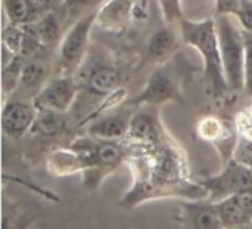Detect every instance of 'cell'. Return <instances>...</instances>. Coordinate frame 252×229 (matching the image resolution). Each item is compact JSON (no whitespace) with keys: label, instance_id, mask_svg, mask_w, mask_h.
Instances as JSON below:
<instances>
[{"label":"cell","instance_id":"cell-13","mask_svg":"<svg viewBox=\"0 0 252 229\" xmlns=\"http://www.w3.org/2000/svg\"><path fill=\"white\" fill-rule=\"evenodd\" d=\"M46 170L55 178H65L77 173L83 175L86 170V163L81 153H78L72 147L58 148L47 155Z\"/></svg>","mask_w":252,"mask_h":229},{"label":"cell","instance_id":"cell-7","mask_svg":"<svg viewBox=\"0 0 252 229\" xmlns=\"http://www.w3.org/2000/svg\"><path fill=\"white\" fill-rule=\"evenodd\" d=\"M199 182L207 191V198L217 203L252 190V170L232 158L223 164L219 173L207 176Z\"/></svg>","mask_w":252,"mask_h":229},{"label":"cell","instance_id":"cell-16","mask_svg":"<svg viewBox=\"0 0 252 229\" xmlns=\"http://www.w3.org/2000/svg\"><path fill=\"white\" fill-rule=\"evenodd\" d=\"M120 73L112 65H97L84 78L81 87H84L90 95L106 98L114 90L118 89Z\"/></svg>","mask_w":252,"mask_h":229},{"label":"cell","instance_id":"cell-14","mask_svg":"<svg viewBox=\"0 0 252 229\" xmlns=\"http://www.w3.org/2000/svg\"><path fill=\"white\" fill-rule=\"evenodd\" d=\"M47 76H49V71H47L46 65L40 59H35V58L25 59L18 89L12 96H19V98H25V99H34L35 95L49 81Z\"/></svg>","mask_w":252,"mask_h":229},{"label":"cell","instance_id":"cell-21","mask_svg":"<svg viewBox=\"0 0 252 229\" xmlns=\"http://www.w3.org/2000/svg\"><path fill=\"white\" fill-rule=\"evenodd\" d=\"M37 36L44 47L53 46L61 38V22L55 12H47L34 22Z\"/></svg>","mask_w":252,"mask_h":229},{"label":"cell","instance_id":"cell-25","mask_svg":"<svg viewBox=\"0 0 252 229\" xmlns=\"http://www.w3.org/2000/svg\"><path fill=\"white\" fill-rule=\"evenodd\" d=\"M245 38V62H244V92L252 96V34L244 30Z\"/></svg>","mask_w":252,"mask_h":229},{"label":"cell","instance_id":"cell-33","mask_svg":"<svg viewBox=\"0 0 252 229\" xmlns=\"http://www.w3.org/2000/svg\"><path fill=\"white\" fill-rule=\"evenodd\" d=\"M238 229H252V227H244V228H238Z\"/></svg>","mask_w":252,"mask_h":229},{"label":"cell","instance_id":"cell-9","mask_svg":"<svg viewBox=\"0 0 252 229\" xmlns=\"http://www.w3.org/2000/svg\"><path fill=\"white\" fill-rule=\"evenodd\" d=\"M37 107L32 99L10 96L4 99L1 110V129L9 139H21L31 132L35 118Z\"/></svg>","mask_w":252,"mask_h":229},{"label":"cell","instance_id":"cell-17","mask_svg":"<svg viewBox=\"0 0 252 229\" xmlns=\"http://www.w3.org/2000/svg\"><path fill=\"white\" fill-rule=\"evenodd\" d=\"M177 47V37L170 27H161L155 30L148 38V55L157 62L165 61Z\"/></svg>","mask_w":252,"mask_h":229},{"label":"cell","instance_id":"cell-15","mask_svg":"<svg viewBox=\"0 0 252 229\" xmlns=\"http://www.w3.org/2000/svg\"><path fill=\"white\" fill-rule=\"evenodd\" d=\"M134 0H108L97 9L96 22L109 31H118L133 19Z\"/></svg>","mask_w":252,"mask_h":229},{"label":"cell","instance_id":"cell-4","mask_svg":"<svg viewBox=\"0 0 252 229\" xmlns=\"http://www.w3.org/2000/svg\"><path fill=\"white\" fill-rule=\"evenodd\" d=\"M221 61L224 68L226 81L229 90L233 93L242 92L245 86L244 80V62H245V38L244 30L238 28L232 21V16H216Z\"/></svg>","mask_w":252,"mask_h":229},{"label":"cell","instance_id":"cell-1","mask_svg":"<svg viewBox=\"0 0 252 229\" xmlns=\"http://www.w3.org/2000/svg\"><path fill=\"white\" fill-rule=\"evenodd\" d=\"M126 142V141H124ZM127 164L133 173V185L120 200V206L128 210L162 198L208 200L199 181L190 178L189 164L183 151L167 139L157 145L127 144Z\"/></svg>","mask_w":252,"mask_h":229},{"label":"cell","instance_id":"cell-31","mask_svg":"<svg viewBox=\"0 0 252 229\" xmlns=\"http://www.w3.org/2000/svg\"><path fill=\"white\" fill-rule=\"evenodd\" d=\"M94 1H97V0H62V4L68 13H74V12L81 10L86 6L93 4Z\"/></svg>","mask_w":252,"mask_h":229},{"label":"cell","instance_id":"cell-22","mask_svg":"<svg viewBox=\"0 0 252 229\" xmlns=\"http://www.w3.org/2000/svg\"><path fill=\"white\" fill-rule=\"evenodd\" d=\"M24 64H25V58L16 55L9 64L1 67V87L4 96H12L16 92Z\"/></svg>","mask_w":252,"mask_h":229},{"label":"cell","instance_id":"cell-23","mask_svg":"<svg viewBox=\"0 0 252 229\" xmlns=\"http://www.w3.org/2000/svg\"><path fill=\"white\" fill-rule=\"evenodd\" d=\"M24 36H25L24 25L9 22V25L3 27V41H1V44L4 47H7L10 52H13L15 55H21Z\"/></svg>","mask_w":252,"mask_h":229},{"label":"cell","instance_id":"cell-19","mask_svg":"<svg viewBox=\"0 0 252 229\" xmlns=\"http://www.w3.org/2000/svg\"><path fill=\"white\" fill-rule=\"evenodd\" d=\"M219 216L224 225L226 229H238L244 228V227H250L248 219L244 213V209L241 206V201L238 198V195L224 198L221 201L216 203Z\"/></svg>","mask_w":252,"mask_h":229},{"label":"cell","instance_id":"cell-11","mask_svg":"<svg viewBox=\"0 0 252 229\" xmlns=\"http://www.w3.org/2000/svg\"><path fill=\"white\" fill-rule=\"evenodd\" d=\"M167 139L168 136L161 124L158 107L145 105L136 108L128 135L124 141L133 145H157Z\"/></svg>","mask_w":252,"mask_h":229},{"label":"cell","instance_id":"cell-18","mask_svg":"<svg viewBox=\"0 0 252 229\" xmlns=\"http://www.w3.org/2000/svg\"><path fill=\"white\" fill-rule=\"evenodd\" d=\"M65 130V118L63 114L47 111V110H38L35 123L31 129V132L43 139H53L59 136Z\"/></svg>","mask_w":252,"mask_h":229},{"label":"cell","instance_id":"cell-20","mask_svg":"<svg viewBox=\"0 0 252 229\" xmlns=\"http://www.w3.org/2000/svg\"><path fill=\"white\" fill-rule=\"evenodd\" d=\"M3 12L9 22L18 25L32 24L40 18L28 0H3Z\"/></svg>","mask_w":252,"mask_h":229},{"label":"cell","instance_id":"cell-5","mask_svg":"<svg viewBox=\"0 0 252 229\" xmlns=\"http://www.w3.org/2000/svg\"><path fill=\"white\" fill-rule=\"evenodd\" d=\"M97 19V9L80 16L61 40L59 76H74L87 53L90 31Z\"/></svg>","mask_w":252,"mask_h":229},{"label":"cell","instance_id":"cell-6","mask_svg":"<svg viewBox=\"0 0 252 229\" xmlns=\"http://www.w3.org/2000/svg\"><path fill=\"white\" fill-rule=\"evenodd\" d=\"M127 102L136 108L139 107H161L167 102H183V92L179 77L170 65H159L154 70L145 87Z\"/></svg>","mask_w":252,"mask_h":229},{"label":"cell","instance_id":"cell-29","mask_svg":"<svg viewBox=\"0 0 252 229\" xmlns=\"http://www.w3.org/2000/svg\"><path fill=\"white\" fill-rule=\"evenodd\" d=\"M242 30L252 34V0H245L241 6L238 15L235 16Z\"/></svg>","mask_w":252,"mask_h":229},{"label":"cell","instance_id":"cell-30","mask_svg":"<svg viewBox=\"0 0 252 229\" xmlns=\"http://www.w3.org/2000/svg\"><path fill=\"white\" fill-rule=\"evenodd\" d=\"M149 15V1L148 0H134L133 4V19L142 21Z\"/></svg>","mask_w":252,"mask_h":229},{"label":"cell","instance_id":"cell-3","mask_svg":"<svg viewBox=\"0 0 252 229\" xmlns=\"http://www.w3.org/2000/svg\"><path fill=\"white\" fill-rule=\"evenodd\" d=\"M71 147L84 157L86 170L81 184L90 192L96 191L105 178L128 160V148L124 141H100L86 135L75 139Z\"/></svg>","mask_w":252,"mask_h":229},{"label":"cell","instance_id":"cell-12","mask_svg":"<svg viewBox=\"0 0 252 229\" xmlns=\"http://www.w3.org/2000/svg\"><path fill=\"white\" fill-rule=\"evenodd\" d=\"M177 222L180 229H226L210 200H180Z\"/></svg>","mask_w":252,"mask_h":229},{"label":"cell","instance_id":"cell-10","mask_svg":"<svg viewBox=\"0 0 252 229\" xmlns=\"http://www.w3.org/2000/svg\"><path fill=\"white\" fill-rule=\"evenodd\" d=\"M134 111L136 107L126 101L120 110L108 111L89 121L86 126V135L100 141H124L128 135Z\"/></svg>","mask_w":252,"mask_h":229},{"label":"cell","instance_id":"cell-8","mask_svg":"<svg viewBox=\"0 0 252 229\" xmlns=\"http://www.w3.org/2000/svg\"><path fill=\"white\" fill-rule=\"evenodd\" d=\"M80 90L81 84L74 76H56L44 84L32 101L37 110L65 114L74 105Z\"/></svg>","mask_w":252,"mask_h":229},{"label":"cell","instance_id":"cell-27","mask_svg":"<svg viewBox=\"0 0 252 229\" xmlns=\"http://www.w3.org/2000/svg\"><path fill=\"white\" fill-rule=\"evenodd\" d=\"M24 221V215L21 210H18L15 206L10 204V207H7L6 203H3V229H24L22 222Z\"/></svg>","mask_w":252,"mask_h":229},{"label":"cell","instance_id":"cell-28","mask_svg":"<svg viewBox=\"0 0 252 229\" xmlns=\"http://www.w3.org/2000/svg\"><path fill=\"white\" fill-rule=\"evenodd\" d=\"M245 0H216V15L236 16Z\"/></svg>","mask_w":252,"mask_h":229},{"label":"cell","instance_id":"cell-2","mask_svg":"<svg viewBox=\"0 0 252 229\" xmlns=\"http://www.w3.org/2000/svg\"><path fill=\"white\" fill-rule=\"evenodd\" d=\"M180 28L185 43L195 47L202 56L204 78L208 93L216 101H220L230 90L224 76L216 19L213 18H207L202 21L183 19L180 22Z\"/></svg>","mask_w":252,"mask_h":229},{"label":"cell","instance_id":"cell-32","mask_svg":"<svg viewBox=\"0 0 252 229\" xmlns=\"http://www.w3.org/2000/svg\"><path fill=\"white\" fill-rule=\"evenodd\" d=\"M28 1L31 3V6L35 9V12L40 16L52 10V0H28Z\"/></svg>","mask_w":252,"mask_h":229},{"label":"cell","instance_id":"cell-26","mask_svg":"<svg viewBox=\"0 0 252 229\" xmlns=\"http://www.w3.org/2000/svg\"><path fill=\"white\" fill-rule=\"evenodd\" d=\"M161 12L164 19L168 24H174L177 21H183V12H182V0H158Z\"/></svg>","mask_w":252,"mask_h":229},{"label":"cell","instance_id":"cell-24","mask_svg":"<svg viewBox=\"0 0 252 229\" xmlns=\"http://www.w3.org/2000/svg\"><path fill=\"white\" fill-rule=\"evenodd\" d=\"M232 158L236 160L238 163L250 167L252 170V138L244 136V135H241L238 138V142H236Z\"/></svg>","mask_w":252,"mask_h":229}]
</instances>
